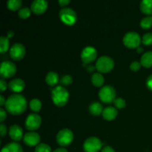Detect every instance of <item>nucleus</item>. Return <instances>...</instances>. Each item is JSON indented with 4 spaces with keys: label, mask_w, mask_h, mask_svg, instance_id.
<instances>
[{
    "label": "nucleus",
    "mask_w": 152,
    "mask_h": 152,
    "mask_svg": "<svg viewBox=\"0 0 152 152\" xmlns=\"http://www.w3.org/2000/svg\"><path fill=\"white\" fill-rule=\"evenodd\" d=\"M5 108L10 114L19 115L26 110L27 100L21 94L10 95L6 100Z\"/></svg>",
    "instance_id": "f257e3e1"
},
{
    "label": "nucleus",
    "mask_w": 152,
    "mask_h": 152,
    "mask_svg": "<svg viewBox=\"0 0 152 152\" xmlns=\"http://www.w3.org/2000/svg\"><path fill=\"white\" fill-rule=\"evenodd\" d=\"M52 100L56 105L62 107L67 103L69 98V93L62 86H56L51 91Z\"/></svg>",
    "instance_id": "f03ea898"
},
{
    "label": "nucleus",
    "mask_w": 152,
    "mask_h": 152,
    "mask_svg": "<svg viewBox=\"0 0 152 152\" xmlns=\"http://www.w3.org/2000/svg\"><path fill=\"white\" fill-rule=\"evenodd\" d=\"M59 18L64 24L67 25H73L77 19L76 12L71 7H64L59 13Z\"/></svg>",
    "instance_id": "7ed1b4c3"
},
{
    "label": "nucleus",
    "mask_w": 152,
    "mask_h": 152,
    "mask_svg": "<svg viewBox=\"0 0 152 152\" xmlns=\"http://www.w3.org/2000/svg\"><path fill=\"white\" fill-rule=\"evenodd\" d=\"M114 66V60L111 57L102 56L97 59L96 62V68L101 73H107L111 71Z\"/></svg>",
    "instance_id": "20e7f679"
},
{
    "label": "nucleus",
    "mask_w": 152,
    "mask_h": 152,
    "mask_svg": "<svg viewBox=\"0 0 152 152\" xmlns=\"http://www.w3.org/2000/svg\"><path fill=\"white\" fill-rule=\"evenodd\" d=\"M99 96L105 103H111L116 99L115 89L111 86H105L99 90Z\"/></svg>",
    "instance_id": "39448f33"
},
{
    "label": "nucleus",
    "mask_w": 152,
    "mask_h": 152,
    "mask_svg": "<svg viewBox=\"0 0 152 152\" xmlns=\"http://www.w3.org/2000/svg\"><path fill=\"white\" fill-rule=\"evenodd\" d=\"M74 140V134L70 129H63L58 132L56 141L61 146H68L71 145Z\"/></svg>",
    "instance_id": "423d86ee"
},
{
    "label": "nucleus",
    "mask_w": 152,
    "mask_h": 152,
    "mask_svg": "<svg viewBox=\"0 0 152 152\" xmlns=\"http://www.w3.org/2000/svg\"><path fill=\"white\" fill-rule=\"evenodd\" d=\"M123 43L129 48H137L141 42V37L137 32H128L125 34L123 39Z\"/></svg>",
    "instance_id": "0eeeda50"
},
{
    "label": "nucleus",
    "mask_w": 152,
    "mask_h": 152,
    "mask_svg": "<svg viewBox=\"0 0 152 152\" xmlns=\"http://www.w3.org/2000/svg\"><path fill=\"white\" fill-rule=\"evenodd\" d=\"M102 143L99 138L96 137H88L83 144L85 152H98L102 148Z\"/></svg>",
    "instance_id": "6e6552de"
},
{
    "label": "nucleus",
    "mask_w": 152,
    "mask_h": 152,
    "mask_svg": "<svg viewBox=\"0 0 152 152\" xmlns=\"http://www.w3.org/2000/svg\"><path fill=\"white\" fill-rule=\"evenodd\" d=\"M16 72V67L13 62L10 61H4L1 62L0 68V74L2 79L10 78Z\"/></svg>",
    "instance_id": "1a4fd4ad"
},
{
    "label": "nucleus",
    "mask_w": 152,
    "mask_h": 152,
    "mask_svg": "<svg viewBox=\"0 0 152 152\" xmlns=\"http://www.w3.org/2000/svg\"><path fill=\"white\" fill-rule=\"evenodd\" d=\"M97 56L96 48L92 46H87L85 48L81 53V59L84 65L94 62Z\"/></svg>",
    "instance_id": "9d476101"
},
{
    "label": "nucleus",
    "mask_w": 152,
    "mask_h": 152,
    "mask_svg": "<svg viewBox=\"0 0 152 152\" xmlns=\"http://www.w3.org/2000/svg\"><path fill=\"white\" fill-rule=\"evenodd\" d=\"M42 119L37 114H31L28 116L25 120V127L30 131H35L39 129L41 125Z\"/></svg>",
    "instance_id": "9b49d317"
},
{
    "label": "nucleus",
    "mask_w": 152,
    "mask_h": 152,
    "mask_svg": "<svg viewBox=\"0 0 152 152\" xmlns=\"http://www.w3.org/2000/svg\"><path fill=\"white\" fill-rule=\"evenodd\" d=\"M25 54V46L21 43H15L10 48V56L13 60H20L24 57Z\"/></svg>",
    "instance_id": "f8f14e48"
},
{
    "label": "nucleus",
    "mask_w": 152,
    "mask_h": 152,
    "mask_svg": "<svg viewBox=\"0 0 152 152\" xmlns=\"http://www.w3.org/2000/svg\"><path fill=\"white\" fill-rule=\"evenodd\" d=\"M40 142V136L39 134L34 132H30L24 135V142L28 146L38 145Z\"/></svg>",
    "instance_id": "ddd939ff"
},
{
    "label": "nucleus",
    "mask_w": 152,
    "mask_h": 152,
    "mask_svg": "<svg viewBox=\"0 0 152 152\" xmlns=\"http://www.w3.org/2000/svg\"><path fill=\"white\" fill-rule=\"evenodd\" d=\"M48 8V2L45 0H34L31 6V9L36 14H42Z\"/></svg>",
    "instance_id": "4468645a"
},
{
    "label": "nucleus",
    "mask_w": 152,
    "mask_h": 152,
    "mask_svg": "<svg viewBox=\"0 0 152 152\" xmlns=\"http://www.w3.org/2000/svg\"><path fill=\"white\" fill-rule=\"evenodd\" d=\"M9 135L10 138L14 141H19L23 137L22 129L18 125L14 124L11 126L9 129Z\"/></svg>",
    "instance_id": "2eb2a0df"
},
{
    "label": "nucleus",
    "mask_w": 152,
    "mask_h": 152,
    "mask_svg": "<svg viewBox=\"0 0 152 152\" xmlns=\"http://www.w3.org/2000/svg\"><path fill=\"white\" fill-rule=\"evenodd\" d=\"M9 88L13 92H21L25 88V82L19 78H16L12 80L9 83Z\"/></svg>",
    "instance_id": "dca6fc26"
},
{
    "label": "nucleus",
    "mask_w": 152,
    "mask_h": 152,
    "mask_svg": "<svg viewBox=\"0 0 152 152\" xmlns=\"http://www.w3.org/2000/svg\"><path fill=\"white\" fill-rule=\"evenodd\" d=\"M102 117L105 120H113L117 116V110L114 107L108 106L104 108L102 111Z\"/></svg>",
    "instance_id": "f3484780"
},
{
    "label": "nucleus",
    "mask_w": 152,
    "mask_h": 152,
    "mask_svg": "<svg viewBox=\"0 0 152 152\" xmlns=\"http://www.w3.org/2000/svg\"><path fill=\"white\" fill-rule=\"evenodd\" d=\"M1 152H23V149L17 142H10L3 147Z\"/></svg>",
    "instance_id": "a211bd4d"
},
{
    "label": "nucleus",
    "mask_w": 152,
    "mask_h": 152,
    "mask_svg": "<svg viewBox=\"0 0 152 152\" xmlns=\"http://www.w3.org/2000/svg\"><path fill=\"white\" fill-rule=\"evenodd\" d=\"M45 81L48 83V85H49L50 86H54L59 83V76L54 71H50L46 75Z\"/></svg>",
    "instance_id": "6ab92c4d"
},
{
    "label": "nucleus",
    "mask_w": 152,
    "mask_h": 152,
    "mask_svg": "<svg viewBox=\"0 0 152 152\" xmlns=\"http://www.w3.org/2000/svg\"><path fill=\"white\" fill-rule=\"evenodd\" d=\"M140 10L145 14L152 15V0H142L140 2Z\"/></svg>",
    "instance_id": "aec40b11"
},
{
    "label": "nucleus",
    "mask_w": 152,
    "mask_h": 152,
    "mask_svg": "<svg viewBox=\"0 0 152 152\" xmlns=\"http://www.w3.org/2000/svg\"><path fill=\"white\" fill-rule=\"evenodd\" d=\"M89 111L91 112V114L95 116H98L102 114L103 109H102V104L99 102H93L89 106Z\"/></svg>",
    "instance_id": "412c9836"
},
{
    "label": "nucleus",
    "mask_w": 152,
    "mask_h": 152,
    "mask_svg": "<svg viewBox=\"0 0 152 152\" xmlns=\"http://www.w3.org/2000/svg\"><path fill=\"white\" fill-rule=\"evenodd\" d=\"M140 63L145 68H150L152 66V51H148L142 54Z\"/></svg>",
    "instance_id": "4be33fe9"
},
{
    "label": "nucleus",
    "mask_w": 152,
    "mask_h": 152,
    "mask_svg": "<svg viewBox=\"0 0 152 152\" xmlns=\"http://www.w3.org/2000/svg\"><path fill=\"white\" fill-rule=\"evenodd\" d=\"M91 82L94 86H96V87H99V86H102V84L104 83L103 76L100 73H95L92 76Z\"/></svg>",
    "instance_id": "5701e85b"
},
{
    "label": "nucleus",
    "mask_w": 152,
    "mask_h": 152,
    "mask_svg": "<svg viewBox=\"0 0 152 152\" xmlns=\"http://www.w3.org/2000/svg\"><path fill=\"white\" fill-rule=\"evenodd\" d=\"M9 48V39L7 37L1 36L0 37V52L4 53Z\"/></svg>",
    "instance_id": "b1692460"
},
{
    "label": "nucleus",
    "mask_w": 152,
    "mask_h": 152,
    "mask_svg": "<svg viewBox=\"0 0 152 152\" xmlns=\"http://www.w3.org/2000/svg\"><path fill=\"white\" fill-rule=\"evenodd\" d=\"M22 3L21 0H8L7 2V5L10 10L15 11L22 6Z\"/></svg>",
    "instance_id": "393cba45"
},
{
    "label": "nucleus",
    "mask_w": 152,
    "mask_h": 152,
    "mask_svg": "<svg viewBox=\"0 0 152 152\" xmlns=\"http://www.w3.org/2000/svg\"><path fill=\"white\" fill-rule=\"evenodd\" d=\"M30 107L31 109L34 112H38L42 107V102L39 99H33L30 102Z\"/></svg>",
    "instance_id": "a878e982"
},
{
    "label": "nucleus",
    "mask_w": 152,
    "mask_h": 152,
    "mask_svg": "<svg viewBox=\"0 0 152 152\" xmlns=\"http://www.w3.org/2000/svg\"><path fill=\"white\" fill-rule=\"evenodd\" d=\"M140 26L144 29H148L152 26V16H148L144 17L140 21Z\"/></svg>",
    "instance_id": "bb28decb"
},
{
    "label": "nucleus",
    "mask_w": 152,
    "mask_h": 152,
    "mask_svg": "<svg viewBox=\"0 0 152 152\" xmlns=\"http://www.w3.org/2000/svg\"><path fill=\"white\" fill-rule=\"evenodd\" d=\"M31 9H30L29 7H22V8H21L20 10H19L18 14H19V16L21 18V19H27V18L29 17L30 15H31Z\"/></svg>",
    "instance_id": "cd10ccee"
},
{
    "label": "nucleus",
    "mask_w": 152,
    "mask_h": 152,
    "mask_svg": "<svg viewBox=\"0 0 152 152\" xmlns=\"http://www.w3.org/2000/svg\"><path fill=\"white\" fill-rule=\"evenodd\" d=\"M35 152H51V148L47 144L39 143L36 147Z\"/></svg>",
    "instance_id": "c85d7f7f"
},
{
    "label": "nucleus",
    "mask_w": 152,
    "mask_h": 152,
    "mask_svg": "<svg viewBox=\"0 0 152 152\" xmlns=\"http://www.w3.org/2000/svg\"><path fill=\"white\" fill-rule=\"evenodd\" d=\"M142 42L145 45H150L152 44V33H146L143 35Z\"/></svg>",
    "instance_id": "c756f323"
},
{
    "label": "nucleus",
    "mask_w": 152,
    "mask_h": 152,
    "mask_svg": "<svg viewBox=\"0 0 152 152\" xmlns=\"http://www.w3.org/2000/svg\"><path fill=\"white\" fill-rule=\"evenodd\" d=\"M60 83L62 86H69L72 83V77L70 75H64L61 77Z\"/></svg>",
    "instance_id": "7c9ffc66"
},
{
    "label": "nucleus",
    "mask_w": 152,
    "mask_h": 152,
    "mask_svg": "<svg viewBox=\"0 0 152 152\" xmlns=\"http://www.w3.org/2000/svg\"><path fill=\"white\" fill-rule=\"evenodd\" d=\"M114 105L117 108H123L126 107V101L123 98H116L115 100L114 101Z\"/></svg>",
    "instance_id": "2f4dec72"
},
{
    "label": "nucleus",
    "mask_w": 152,
    "mask_h": 152,
    "mask_svg": "<svg viewBox=\"0 0 152 152\" xmlns=\"http://www.w3.org/2000/svg\"><path fill=\"white\" fill-rule=\"evenodd\" d=\"M141 65H141L140 62H137V61H134V62H133L132 63H131L130 68L133 71H137L140 69Z\"/></svg>",
    "instance_id": "473e14b6"
},
{
    "label": "nucleus",
    "mask_w": 152,
    "mask_h": 152,
    "mask_svg": "<svg viewBox=\"0 0 152 152\" xmlns=\"http://www.w3.org/2000/svg\"><path fill=\"white\" fill-rule=\"evenodd\" d=\"M0 133H1V137L5 136L6 133H7V127L3 123H1V126H0Z\"/></svg>",
    "instance_id": "72a5a7b5"
},
{
    "label": "nucleus",
    "mask_w": 152,
    "mask_h": 152,
    "mask_svg": "<svg viewBox=\"0 0 152 152\" xmlns=\"http://www.w3.org/2000/svg\"><path fill=\"white\" fill-rule=\"evenodd\" d=\"M6 88H7V84H6L4 79L1 78L0 80V91L3 92L4 91H5Z\"/></svg>",
    "instance_id": "f704fd0d"
},
{
    "label": "nucleus",
    "mask_w": 152,
    "mask_h": 152,
    "mask_svg": "<svg viewBox=\"0 0 152 152\" xmlns=\"http://www.w3.org/2000/svg\"><path fill=\"white\" fill-rule=\"evenodd\" d=\"M6 117H7L6 111L2 108H0V121H1V123H2L5 120Z\"/></svg>",
    "instance_id": "c9c22d12"
},
{
    "label": "nucleus",
    "mask_w": 152,
    "mask_h": 152,
    "mask_svg": "<svg viewBox=\"0 0 152 152\" xmlns=\"http://www.w3.org/2000/svg\"><path fill=\"white\" fill-rule=\"evenodd\" d=\"M146 85L147 87L150 89V90L152 91V74L148 77L146 80Z\"/></svg>",
    "instance_id": "e433bc0d"
},
{
    "label": "nucleus",
    "mask_w": 152,
    "mask_h": 152,
    "mask_svg": "<svg viewBox=\"0 0 152 152\" xmlns=\"http://www.w3.org/2000/svg\"><path fill=\"white\" fill-rule=\"evenodd\" d=\"M102 152H115L114 148H111V146H105L102 148Z\"/></svg>",
    "instance_id": "4c0bfd02"
},
{
    "label": "nucleus",
    "mask_w": 152,
    "mask_h": 152,
    "mask_svg": "<svg viewBox=\"0 0 152 152\" xmlns=\"http://www.w3.org/2000/svg\"><path fill=\"white\" fill-rule=\"evenodd\" d=\"M69 2H70V0H59V1H58V3H59L62 7H64V6L67 5Z\"/></svg>",
    "instance_id": "58836bf2"
},
{
    "label": "nucleus",
    "mask_w": 152,
    "mask_h": 152,
    "mask_svg": "<svg viewBox=\"0 0 152 152\" xmlns=\"http://www.w3.org/2000/svg\"><path fill=\"white\" fill-rule=\"evenodd\" d=\"M5 103H6V101L5 99H4V97L2 96V95H1V96H0V105H1V106H2V105Z\"/></svg>",
    "instance_id": "ea45409f"
},
{
    "label": "nucleus",
    "mask_w": 152,
    "mask_h": 152,
    "mask_svg": "<svg viewBox=\"0 0 152 152\" xmlns=\"http://www.w3.org/2000/svg\"><path fill=\"white\" fill-rule=\"evenodd\" d=\"M53 152H68V151L64 148H59L55 149Z\"/></svg>",
    "instance_id": "a19ab883"
},
{
    "label": "nucleus",
    "mask_w": 152,
    "mask_h": 152,
    "mask_svg": "<svg viewBox=\"0 0 152 152\" xmlns=\"http://www.w3.org/2000/svg\"><path fill=\"white\" fill-rule=\"evenodd\" d=\"M13 32L12 31H8V33H7V38H11V37H13Z\"/></svg>",
    "instance_id": "79ce46f5"
},
{
    "label": "nucleus",
    "mask_w": 152,
    "mask_h": 152,
    "mask_svg": "<svg viewBox=\"0 0 152 152\" xmlns=\"http://www.w3.org/2000/svg\"><path fill=\"white\" fill-rule=\"evenodd\" d=\"M87 69H88V72H92V71H93V70L94 69V67L92 66V65H89V67H88Z\"/></svg>",
    "instance_id": "37998d69"
},
{
    "label": "nucleus",
    "mask_w": 152,
    "mask_h": 152,
    "mask_svg": "<svg viewBox=\"0 0 152 152\" xmlns=\"http://www.w3.org/2000/svg\"><path fill=\"white\" fill-rule=\"evenodd\" d=\"M138 48V51L140 52V51H142V48Z\"/></svg>",
    "instance_id": "c03bdc74"
}]
</instances>
